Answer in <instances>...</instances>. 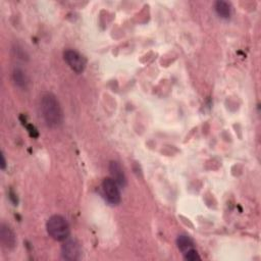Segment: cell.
<instances>
[{
    "label": "cell",
    "instance_id": "1",
    "mask_svg": "<svg viewBox=\"0 0 261 261\" xmlns=\"http://www.w3.org/2000/svg\"><path fill=\"white\" fill-rule=\"evenodd\" d=\"M41 110L46 123L56 127L62 122V111L56 97L51 93H46L41 99Z\"/></svg>",
    "mask_w": 261,
    "mask_h": 261
},
{
    "label": "cell",
    "instance_id": "2",
    "mask_svg": "<svg viewBox=\"0 0 261 261\" xmlns=\"http://www.w3.org/2000/svg\"><path fill=\"white\" fill-rule=\"evenodd\" d=\"M46 228L51 238L56 241H65L70 232L67 220L61 215H52L47 223Z\"/></svg>",
    "mask_w": 261,
    "mask_h": 261
},
{
    "label": "cell",
    "instance_id": "3",
    "mask_svg": "<svg viewBox=\"0 0 261 261\" xmlns=\"http://www.w3.org/2000/svg\"><path fill=\"white\" fill-rule=\"evenodd\" d=\"M176 244L186 260L196 261L201 259L197 250L195 249L193 241L188 236H185V234L178 236L176 239Z\"/></svg>",
    "mask_w": 261,
    "mask_h": 261
},
{
    "label": "cell",
    "instance_id": "4",
    "mask_svg": "<svg viewBox=\"0 0 261 261\" xmlns=\"http://www.w3.org/2000/svg\"><path fill=\"white\" fill-rule=\"evenodd\" d=\"M63 56H64V60L72 70H74L77 73L83 72L85 70L87 60L81 53H79L75 50L68 49L64 51Z\"/></svg>",
    "mask_w": 261,
    "mask_h": 261
},
{
    "label": "cell",
    "instance_id": "5",
    "mask_svg": "<svg viewBox=\"0 0 261 261\" xmlns=\"http://www.w3.org/2000/svg\"><path fill=\"white\" fill-rule=\"evenodd\" d=\"M61 254L65 260H79L82 256L81 244L74 239H66L62 245Z\"/></svg>",
    "mask_w": 261,
    "mask_h": 261
},
{
    "label": "cell",
    "instance_id": "6",
    "mask_svg": "<svg viewBox=\"0 0 261 261\" xmlns=\"http://www.w3.org/2000/svg\"><path fill=\"white\" fill-rule=\"evenodd\" d=\"M102 189L109 203L116 205L120 202V192L118 189V185L111 177L104 178L102 182Z\"/></svg>",
    "mask_w": 261,
    "mask_h": 261
},
{
    "label": "cell",
    "instance_id": "7",
    "mask_svg": "<svg viewBox=\"0 0 261 261\" xmlns=\"http://www.w3.org/2000/svg\"><path fill=\"white\" fill-rule=\"evenodd\" d=\"M109 171L111 174V178L119 186V187H125L126 185V176L123 172L122 167L117 161H110L109 163Z\"/></svg>",
    "mask_w": 261,
    "mask_h": 261
},
{
    "label": "cell",
    "instance_id": "8",
    "mask_svg": "<svg viewBox=\"0 0 261 261\" xmlns=\"http://www.w3.org/2000/svg\"><path fill=\"white\" fill-rule=\"evenodd\" d=\"M0 239L4 247L8 249L14 248L16 244V238L11 228L6 224H1L0 228Z\"/></svg>",
    "mask_w": 261,
    "mask_h": 261
},
{
    "label": "cell",
    "instance_id": "9",
    "mask_svg": "<svg viewBox=\"0 0 261 261\" xmlns=\"http://www.w3.org/2000/svg\"><path fill=\"white\" fill-rule=\"evenodd\" d=\"M214 8L216 13L222 17V18H228L231 13V7L230 4L223 0H218L214 4Z\"/></svg>",
    "mask_w": 261,
    "mask_h": 261
},
{
    "label": "cell",
    "instance_id": "10",
    "mask_svg": "<svg viewBox=\"0 0 261 261\" xmlns=\"http://www.w3.org/2000/svg\"><path fill=\"white\" fill-rule=\"evenodd\" d=\"M12 77H13V81H14L15 85L18 86L19 88H25V87H27L28 80H27L25 73L23 72L22 69H20V68H15V69L13 70Z\"/></svg>",
    "mask_w": 261,
    "mask_h": 261
},
{
    "label": "cell",
    "instance_id": "11",
    "mask_svg": "<svg viewBox=\"0 0 261 261\" xmlns=\"http://www.w3.org/2000/svg\"><path fill=\"white\" fill-rule=\"evenodd\" d=\"M5 166H6V161H5L4 155H3V153H2V154H1V168L4 169Z\"/></svg>",
    "mask_w": 261,
    "mask_h": 261
}]
</instances>
